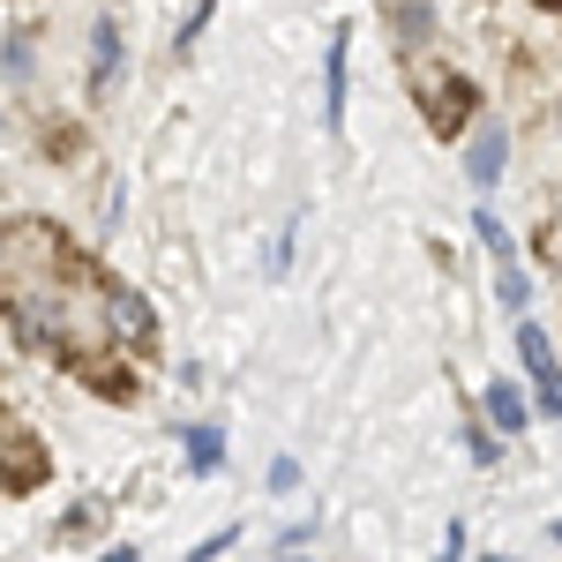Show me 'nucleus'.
<instances>
[{
  "instance_id": "9d476101",
  "label": "nucleus",
  "mask_w": 562,
  "mask_h": 562,
  "mask_svg": "<svg viewBox=\"0 0 562 562\" xmlns=\"http://www.w3.org/2000/svg\"><path fill=\"white\" fill-rule=\"evenodd\" d=\"M495 293H503V307H525V278H518V262H495Z\"/></svg>"
},
{
  "instance_id": "f03ea898",
  "label": "nucleus",
  "mask_w": 562,
  "mask_h": 562,
  "mask_svg": "<svg viewBox=\"0 0 562 562\" xmlns=\"http://www.w3.org/2000/svg\"><path fill=\"white\" fill-rule=\"evenodd\" d=\"M38 480H45V450H38V435L0 428V487H38Z\"/></svg>"
},
{
  "instance_id": "6e6552de",
  "label": "nucleus",
  "mask_w": 562,
  "mask_h": 562,
  "mask_svg": "<svg viewBox=\"0 0 562 562\" xmlns=\"http://www.w3.org/2000/svg\"><path fill=\"white\" fill-rule=\"evenodd\" d=\"M188 458H195V473H211L217 458H225V442H217L211 428H188Z\"/></svg>"
},
{
  "instance_id": "7ed1b4c3",
  "label": "nucleus",
  "mask_w": 562,
  "mask_h": 562,
  "mask_svg": "<svg viewBox=\"0 0 562 562\" xmlns=\"http://www.w3.org/2000/svg\"><path fill=\"white\" fill-rule=\"evenodd\" d=\"M503 158H510V135H503V128H480L473 150H465V173H473V188H495Z\"/></svg>"
},
{
  "instance_id": "39448f33",
  "label": "nucleus",
  "mask_w": 562,
  "mask_h": 562,
  "mask_svg": "<svg viewBox=\"0 0 562 562\" xmlns=\"http://www.w3.org/2000/svg\"><path fill=\"white\" fill-rule=\"evenodd\" d=\"M435 31V8H420V0H405L397 8V45H420Z\"/></svg>"
},
{
  "instance_id": "f257e3e1",
  "label": "nucleus",
  "mask_w": 562,
  "mask_h": 562,
  "mask_svg": "<svg viewBox=\"0 0 562 562\" xmlns=\"http://www.w3.org/2000/svg\"><path fill=\"white\" fill-rule=\"evenodd\" d=\"M518 352H525V368H532V383H540V405H548V413H562V368H555L548 330H540V323H518Z\"/></svg>"
},
{
  "instance_id": "1a4fd4ad",
  "label": "nucleus",
  "mask_w": 562,
  "mask_h": 562,
  "mask_svg": "<svg viewBox=\"0 0 562 562\" xmlns=\"http://www.w3.org/2000/svg\"><path fill=\"white\" fill-rule=\"evenodd\" d=\"M346 113V38L330 45V121Z\"/></svg>"
},
{
  "instance_id": "9b49d317",
  "label": "nucleus",
  "mask_w": 562,
  "mask_h": 562,
  "mask_svg": "<svg viewBox=\"0 0 562 562\" xmlns=\"http://www.w3.org/2000/svg\"><path fill=\"white\" fill-rule=\"evenodd\" d=\"M270 487H278V495H285V487H301V465H293V458H278V465H270Z\"/></svg>"
},
{
  "instance_id": "423d86ee",
  "label": "nucleus",
  "mask_w": 562,
  "mask_h": 562,
  "mask_svg": "<svg viewBox=\"0 0 562 562\" xmlns=\"http://www.w3.org/2000/svg\"><path fill=\"white\" fill-rule=\"evenodd\" d=\"M98 83H113V76H121V31H113V23H98Z\"/></svg>"
},
{
  "instance_id": "0eeeda50",
  "label": "nucleus",
  "mask_w": 562,
  "mask_h": 562,
  "mask_svg": "<svg viewBox=\"0 0 562 562\" xmlns=\"http://www.w3.org/2000/svg\"><path fill=\"white\" fill-rule=\"evenodd\" d=\"M487 413H495L503 428H518V420H525V397H518L510 383H495V390H487Z\"/></svg>"
},
{
  "instance_id": "20e7f679",
  "label": "nucleus",
  "mask_w": 562,
  "mask_h": 562,
  "mask_svg": "<svg viewBox=\"0 0 562 562\" xmlns=\"http://www.w3.org/2000/svg\"><path fill=\"white\" fill-rule=\"evenodd\" d=\"M105 307H113V338H128V346H150V307L135 301L128 285H113V293H105Z\"/></svg>"
}]
</instances>
